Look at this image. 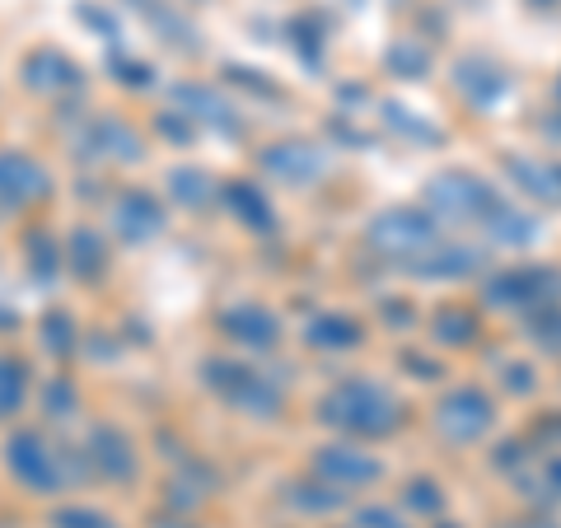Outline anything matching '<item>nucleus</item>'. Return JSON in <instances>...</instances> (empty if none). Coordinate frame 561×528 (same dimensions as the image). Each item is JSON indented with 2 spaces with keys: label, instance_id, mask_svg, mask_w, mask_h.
Masks as SVG:
<instances>
[{
  "label": "nucleus",
  "instance_id": "ea45409f",
  "mask_svg": "<svg viewBox=\"0 0 561 528\" xmlns=\"http://www.w3.org/2000/svg\"><path fill=\"white\" fill-rule=\"evenodd\" d=\"M524 439L534 445V454H538V449H552V454H557V449H561V408H557V412H542Z\"/></svg>",
  "mask_w": 561,
  "mask_h": 528
},
{
  "label": "nucleus",
  "instance_id": "c85d7f7f",
  "mask_svg": "<svg viewBox=\"0 0 561 528\" xmlns=\"http://www.w3.org/2000/svg\"><path fill=\"white\" fill-rule=\"evenodd\" d=\"M66 262H70V272H76L80 280H99L103 272H108V243H103V234H99V230H90V225H80V230H70Z\"/></svg>",
  "mask_w": 561,
  "mask_h": 528
},
{
  "label": "nucleus",
  "instance_id": "c9c22d12",
  "mask_svg": "<svg viewBox=\"0 0 561 528\" xmlns=\"http://www.w3.org/2000/svg\"><path fill=\"white\" fill-rule=\"evenodd\" d=\"M351 524L356 528H412L408 515L383 501H365V505H351Z\"/></svg>",
  "mask_w": 561,
  "mask_h": 528
},
{
  "label": "nucleus",
  "instance_id": "aec40b11",
  "mask_svg": "<svg viewBox=\"0 0 561 528\" xmlns=\"http://www.w3.org/2000/svg\"><path fill=\"white\" fill-rule=\"evenodd\" d=\"M90 463L99 478H108V482H131L140 463H136V445H131V435L122 431V426H94L90 431Z\"/></svg>",
  "mask_w": 561,
  "mask_h": 528
},
{
  "label": "nucleus",
  "instance_id": "473e14b6",
  "mask_svg": "<svg viewBox=\"0 0 561 528\" xmlns=\"http://www.w3.org/2000/svg\"><path fill=\"white\" fill-rule=\"evenodd\" d=\"M136 5L150 14V24L164 33V43H179L183 51H192V47H197V43H192V38H197V28H192L187 20H179V14H173V10H164L160 0H136Z\"/></svg>",
  "mask_w": 561,
  "mask_h": 528
},
{
  "label": "nucleus",
  "instance_id": "4c0bfd02",
  "mask_svg": "<svg viewBox=\"0 0 561 528\" xmlns=\"http://www.w3.org/2000/svg\"><path fill=\"white\" fill-rule=\"evenodd\" d=\"M379 323L393 328V332H412L416 328V309L408 295H383L379 299Z\"/></svg>",
  "mask_w": 561,
  "mask_h": 528
},
{
  "label": "nucleus",
  "instance_id": "0eeeda50",
  "mask_svg": "<svg viewBox=\"0 0 561 528\" xmlns=\"http://www.w3.org/2000/svg\"><path fill=\"white\" fill-rule=\"evenodd\" d=\"M449 84L478 117H496L515 99V70L501 57H491V51H463V57H454Z\"/></svg>",
  "mask_w": 561,
  "mask_h": 528
},
{
  "label": "nucleus",
  "instance_id": "7ed1b4c3",
  "mask_svg": "<svg viewBox=\"0 0 561 528\" xmlns=\"http://www.w3.org/2000/svg\"><path fill=\"white\" fill-rule=\"evenodd\" d=\"M505 197V192L482 179L478 169H440L431 173L426 183H421V206L431 210L435 220H454V225H482L491 210H496V202Z\"/></svg>",
  "mask_w": 561,
  "mask_h": 528
},
{
  "label": "nucleus",
  "instance_id": "58836bf2",
  "mask_svg": "<svg viewBox=\"0 0 561 528\" xmlns=\"http://www.w3.org/2000/svg\"><path fill=\"white\" fill-rule=\"evenodd\" d=\"M225 76H230L234 84H243V90H253L257 99H286V90H280L276 80L262 76V70H253V66H225Z\"/></svg>",
  "mask_w": 561,
  "mask_h": 528
},
{
  "label": "nucleus",
  "instance_id": "9b49d317",
  "mask_svg": "<svg viewBox=\"0 0 561 528\" xmlns=\"http://www.w3.org/2000/svg\"><path fill=\"white\" fill-rule=\"evenodd\" d=\"M5 459H10V472L20 478V486H28L33 496H51V491H66V482H70L57 445H47V435H38V431L10 435Z\"/></svg>",
  "mask_w": 561,
  "mask_h": 528
},
{
  "label": "nucleus",
  "instance_id": "49530a36",
  "mask_svg": "<svg viewBox=\"0 0 561 528\" xmlns=\"http://www.w3.org/2000/svg\"><path fill=\"white\" fill-rule=\"evenodd\" d=\"M43 332H47V346H51V351H61V356H66L70 346H76V342H70V332H76V328H70V319H66V313H47Z\"/></svg>",
  "mask_w": 561,
  "mask_h": 528
},
{
  "label": "nucleus",
  "instance_id": "412c9836",
  "mask_svg": "<svg viewBox=\"0 0 561 528\" xmlns=\"http://www.w3.org/2000/svg\"><path fill=\"white\" fill-rule=\"evenodd\" d=\"M280 38H286V47L295 51V61H300L309 76H323L328 70V20L319 10L290 14V20L280 24Z\"/></svg>",
  "mask_w": 561,
  "mask_h": 528
},
{
  "label": "nucleus",
  "instance_id": "2eb2a0df",
  "mask_svg": "<svg viewBox=\"0 0 561 528\" xmlns=\"http://www.w3.org/2000/svg\"><path fill=\"white\" fill-rule=\"evenodd\" d=\"M51 197V173L33 160L24 150H5L0 154V202L24 210V206H38Z\"/></svg>",
  "mask_w": 561,
  "mask_h": 528
},
{
  "label": "nucleus",
  "instance_id": "1a4fd4ad",
  "mask_svg": "<svg viewBox=\"0 0 561 528\" xmlns=\"http://www.w3.org/2000/svg\"><path fill=\"white\" fill-rule=\"evenodd\" d=\"M393 267L408 280H421V286H454V280H468V276L486 272V249H478V243H459V239H435L431 249L402 257V262H393Z\"/></svg>",
  "mask_w": 561,
  "mask_h": 528
},
{
  "label": "nucleus",
  "instance_id": "6ab92c4d",
  "mask_svg": "<svg viewBox=\"0 0 561 528\" xmlns=\"http://www.w3.org/2000/svg\"><path fill=\"white\" fill-rule=\"evenodd\" d=\"M478 230L486 234L491 249H511V253H524V249H534V243L542 239V216H534V210H524L515 202H496V210L478 225Z\"/></svg>",
  "mask_w": 561,
  "mask_h": 528
},
{
  "label": "nucleus",
  "instance_id": "423d86ee",
  "mask_svg": "<svg viewBox=\"0 0 561 528\" xmlns=\"http://www.w3.org/2000/svg\"><path fill=\"white\" fill-rule=\"evenodd\" d=\"M445 225L431 216L421 202H408V206H383L370 216V225H365V249H370L375 257H383L393 267V262L412 257L421 249H431L435 239H440Z\"/></svg>",
  "mask_w": 561,
  "mask_h": 528
},
{
  "label": "nucleus",
  "instance_id": "bb28decb",
  "mask_svg": "<svg viewBox=\"0 0 561 528\" xmlns=\"http://www.w3.org/2000/svg\"><path fill=\"white\" fill-rule=\"evenodd\" d=\"M383 70H389L393 80L421 84V80H431V70H435V51H431L426 38H416V33H402V38H393L389 47H383Z\"/></svg>",
  "mask_w": 561,
  "mask_h": 528
},
{
  "label": "nucleus",
  "instance_id": "e433bc0d",
  "mask_svg": "<svg viewBox=\"0 0 561 528\" xmlns=\"http://www.w3.org/2000/svg\"><path fill=\"white\" fill-rule=\"evenodd\" d=\"M398 365L408 369V375H412L416 383H435V379H445V360H440V356H431V351H416V346L398 351Z\"/></svg>",
  "mask_w": 561,
  "mask_h": 528
},
{
  "label": "nucleus",
  "instance_id": "20e7f679",
  "mask_svg": "<svg viewBox=\"0 0 561 528\" xmlns=\"http://www.w3.org/2000/svg\"><path fill=\"white\" fill-rule=\"evenodd\" d=\"M561 299V267L557 262H515V267L482 272L478 305L491 313H529L538 305Z\"/></svg>",
  "mask_w": 561,
  "mask_h": 528
},
{
  "label": "nucleus",
  "instance_id": "09e8293b",
  "mask_svg": "<svg viewBox=\"0 0 561 528\" xmlns=\"http://www.w3.org/2000/svg\"><path fill=\"white\" fill-rule=\"evenodd\" d=\"M337 103L342 108L337 113H346V117H356L351 108H360V103H370V90H365V84H337Z\"/></svg>",
  "mask_w": 561,
  "mask_h": 528
},
{
  "label": "nucleus",
  "instance_id": "3c124183",
  "mask_svg": "<svg viewBox=\"0 0 561 528\" xmlns=\"http://www.w3.org/2000/svg\"><path fill=\"white\" fill-rule=\"evenodd\" d=\"M529 10H542V14H561V0H524Z\"/></svg>",
  "mask_w": 561,
  "mask_h": 528
},
{
  "label": "nucleus",
  "instance_id": "c03bdc74",
  "mask_svg": "<svg viewBox=\"0 0 561 528\" xmlns=\"http://www.w3.org/2000/svg\"><path fill=\"white\" fill-rule=\"evenodd\" d=\"M113 70L122 84H131V90H150L154 84V70L146 61H131V57H113Z\"/></svg>",
  "mask_w": 561,
  "mask_h": 528
},
{
  "label": "nucleus",
  "instance_id": "5701e85b",
  "mask_svg": "<svg viewBox=\"0 0 561 528\" xmlns=\"http://www.w3.org/2000/svg\"><path fill=\"white\" fill-rule=\"evenodd\" d=\"M80 146H84V154H94V160H117V164H136L140 154H146L140 136L122 117H94Z\"/></svg>",
  "mask_w": 561,
  "mask_h": 528
},
{
  "label": "nucleus",
  "instance_id": "f8f14e48",
  "mask_svg": "<svg viewBox=\"0 0 561 528\" xmlns=\"http://www.w3.org/2000/svg\"><path fill=\"white\" fill-rule=\"evenodd\" d=\"M220 337H230L234 346L243 351H257V356H267V351L280 346L286 337V323H280V313L257 305V299H234L230 309H220Z\"/></svg>",
  "mask_w": 561,
  "mask_h": 528
},
{
  "label": "nucleus",
  "instance_id": "7c9ffc66",
  "mask_svg": "<svg viewBox=\"0 0 561 528\" xmlns=\"http://www.w3.org/2000/svg\"><path fill=\"white\" fill-rule=\"evenodd\" d=\"M398 501H402V509L408 515H416V519H440L445 515V486L435 482V478H426V472H416V478H408L398 486Z\"/></svg>",
  "mask_w": 561,
  "mask_h": 528
},
{
  "label": "nucleus",
  "instance_id": "9d476101",
  "mask_svg": "<svg viewBox=\"0 0 561 528\" xmlns=\"http://www.w3.org/2000/svg\"><path fill=\"white\" fill-rule=\"evenodd\" d=\"M257 169L267 173L272 183H280V187L305 192V187H313V183H323V179H328L332 154H328L323 140L290 136V140H272L267 150H257Z\"/></svg>",
  "mask_w": 561,
  "mask_h": 528
},
{
  "label": "nucleus",
  "instance_id": "cd10ccee",
  "mask_svg": "<svg viewBox=\"0 0 561 528\" xmlns=\"http://www.w3.org/2000/svg\"><path fill=\"white\" fill-rule=\"evenodd\" d=\"M164 187H169V197L179 202V206H187V210H206L210 202L220 197L216 179H210V173H206L202 164H179V169H169Z\"/></svg>",
  "mask_w": 561,
  "mask_h": 528
},
{
  "label": "nucleus",
  "instance_id": "c756f323",
  "mask_svg": "<svg viewBox=\"0 0 561 528\" xmlns=\"http://www.w3.org/2000/svg\"><path fill=\"white\" fill-rule=\"evenodd\" d=\"M519 332H524V342H529L534 351L561 360V299H552V305H538L529 313H519Z\"/></svg>",
  "mask_w": 561,
  "mask_h": 528
},
{
  "label": "nucleus",
  "instance_id": "79ce46f5",
  "mask_svg": "<svg viewBox=\"0 0 561 528\" xmlns=\"http://www.w3.org/2000/svg\"><path fill=\"white\" fill-rule=\"evenodd\" d=\"M57 528H117L108 515H99V509H84V505H70V509H61L57 519H51Z\"/></svg>",
  "mask_w": 561,
  "mask_h": 528
},
{
  "label": "nucleus",
  "instance_id": "2f4dec72",
  "mask_svg": "<svg viewBox=\"0 0 561 528\" xmlns=\"http://www.w3.org/2000/svg\"><path fill=\"white\" fill-rule=\"evenodd\" d=\"M24 393H28V369H24V360L0 356V416H14V412H20Z\"/></svg>",
  "mask_w": 561,
  "mask_h": 528
},
{
  "label": "nucleus",
  "instance_id": "603ef678",
  "mask_svg": "<svg viewBox=\"0 0 561 528\" xmlns=\"http://www.w3.org/2000/svg\"><path fill=\"white\" fill-rule=\"evenodd\" d=\"M431 528H463V524H454V519H445V515H440V519H431Z\"/></svg>",
  "mask_w": 561,
  "mask_h": 528
},
{
  "label": "nucleus",
  "instance_id": "de8ad7c7",
  "mask_svg": "<svg viewBox=\"0 0 561 528\" xmlns=\"http://www.w3.org/2000/svg\"><path fill=\"white\" fill-rule=\"evenodd\" d=\"M538 482H542V491H548L552 501H561V449H557V454H548V459H542Z\"/></svg>",
  "mask_w": 561,
  "mask_h": 528
},
{
  "label": "nucleus",
  "instance_id": "f257e3e1",
  "mask_svg": "<svg viewBox=\"0 0 561 528\" xmlns=\"http://www.w3.org/2000/svg\"><path fill=\"white\" fill-rule=\"evenodd\" d=\"M313 421L337 439H393L412 421V408L393 383L370 379V375H346L313 402Z\"/></svg>",
  "mask_w": 561,
  "mask_h": 528
},
{
  "label": "nucleus",
  "instance_id": "f03ea898",
  "mask_svg": "<svg viewBox=\"0 0 561 528\" xmlns=\"http://www.w3.org/2000/svg\"><path fill=\"white\" fill-rule=\"evenodd\" d=\"M202 383L230 412H239V416L276 421L280 412H286V389H280L272 375H262V369L243 365L234 356H210V360H202Z\"/></svg>",
  "mask_w": 561,
  "mask_h": 528
},
{
  "label": "nucleus",
  "instance_id": "dca6fc26",
  "mask_svg": "<svg viewBox=\"0 0 561 528\" xmlns=\"http://www.w3.org/2000/svg\"><path fill=\"white\" fill-rule=\"evenodd\" d=\"M501 173H505V183L519 187L529 202L561 206V160H538V154H524V150H505Z\"/></svg>",
  "mask_w": 561,
  "mask_h": 528
},
{
  "label": "nucleus",
  "instance_id": "a19ab883",
  "mask_svg": "<svg viewBox=\"0 0 561 528\" xmlns=\"http://www.w3.org/2000/svg\"><path fill=\"white\" fill-rule=\"evenodd\" d=\"M328 136L332 140H342V146H351V150H375L379 146V136H370V131H360V127H351V122H346V113H332L328 117Z\"/></svg>",
  "mask_w": 561,
  "mask_h": 528
},
{
  "label": "nucleus",
  "instance_id": "393cba45",
  "mask_svg": "<svg viewBox=\"0 0 561 528\" xmlns=\"http://www.w3.org/2000/svg\"><path fill=\"white\" fill-rule=\"evenodd\" d=\"M24 80L38 94H66V90H80V66L57 47H38L24 61Z\"/></svg>",
  "mask_w": 561,
  "mask_h": 528
},
{
  "label": "nucleus",
  "instance_id": "a211bd4d",
  "mask_svg": "<svg viewBox=\"0 0 561 528\" xmlns=\"http://www.w3.org/2000/svg\"><path fill=\"white\" fill-rule=\"evenodd\" d=\"M220 197H225V206H230V216H234L249 234L272 239V234L280 230L276 202H272V192L262 187V183H253V179H234V183H225V187H220Z\"/></svg>",
  "mask_w": 561,
  "mask_h": 528
},
{
  "label": "nucleus",
  "instance_id": "5fc2aeb1",
  "mask_svg": "<svg viewBox=\"0 0 561 528\" xmlns=\"http://www.w3.org/2000/svg\"><path fill=\"white\" fill-rule=\"evenodd\" d=\"M552 99H557V113H561V76H557V90H552Z\"/></svg>",
  "mask_w": 561,
  "mask_h": 528
},
{
  "label": "nucleus",
  "instance_id": "f3484780",
  "mask_svg": "<svg viewBox=\"0 0 561 528\" xmlns=\"http://www.w3.org/2000/svg\"><path fill=\"white\" fill-rule=\"evenodd\" d=\"M365 337H370L365 319H356V313H346V309H319L305 323V346L323 351V356H346V351H360Z\"/></svg>",
  "mask_w": 561,
  "mask_h": 528
},
{
  "label": "nucleus",
  "instance_id": "864d4df0",
  "mask_svg": "<svg viewBox=\"0 0 561 528\" xmlns=\"http://www.w3.org/2000/svg\"><path fill=\"white\" fill-rule=\"evenodd\" d=\"M342 5H346V10H365V5H370V0H342Z\"/></svg>",
  "mask_w": 561,
  "mask_h": 528
},
{
  "label": "nucleus",
  "instance_id": "a18cd8bd",
  "mask_svg": "<svg viewBox=\"0 0 561 528\" xmlns=\"http://www.w3.org/2000/svg\"><path fill=\"white\" fill-rule=\"evenodd\" d=\"M160 131H164L169 140H179V146H187V140L197 136V122H192L187 113L173 108V113H160Z\"/></svg>",
  "mask_w": 561,
  "mask_h": 528
},
{
  "label": "nucleus",
  "instance_id": "b1692460",
  "mask_svg": "<svg viewBox=\"0 0 561 528\" xmlns=\"http://www.w3.org/2000/svg\"><path fill=\"white\" fill-rule=\"evenodd\" d=\"M426 332H431L435 346L468 351V346L482 342V309H472V305H440V309H431Z\"/></svg>",
  "mask_w": 561,
  "mask_h": 528
},
{
  "label": "nucleus",
  "instance_id": "a878e982",
  "mask_svg": "<svg viewBox=\"0 0 561 528\" xmlns=\"http://www.w3.org/2000/svg\"><path fill=\"white\" fill-rule=\"evenodd\" d=\"M280 501H286L295 515H309V519H328V515H337V509L351 505L346 491L319 482L313 472H309V478H295V482L280 486Z\"/></svg>",
  "mask_w": 561,
  "mask_h": 528
},
{
  "label": "nucleus",
  "instance_id": "4468645a",
  "mask_svg": "<svg viewBox=\"0 0 561 528\" xmlns=\"http://www.w3.org/2000/svg\"><path fill=\"white\" fill-rule=\"evenodd\" d=\"M169 99H173V108L187 113L197 127L216 131V136H243V113L220 90H210V84H173Z\"/></svg>",
  "mask_w": 561,
  "mask_h": 528
},
{
  "label": "nucleus",
  "instance_id": "72a5a7b5",
  "mask_svg": "<svg viewBox=\"0 0 561 528\" xmlns=\"http://www.w3.org/2000/svg\"><path fill=\"white\" fill-rule=\"evenodd\" d=\"M529 463H534V445L529 439H501L496 449H491V468L501 472V478H519V472H529Z\"/></svg>",
  "mask_w": 561,
  "mask_h": 528
},
{
  "label": "nucleus",
  "instance_id": "f704fd0d",
  "mask_svg": "<svg viewBox=\"0 0 561 528\" xmlns=\"http://www.w3.org/2000/svg\"><path fill=\"white\" fill-rule=\"evenodd\" d=\"M538 383H542V375L529 360H505L501 365V393L505 398H534Z\"/></svg>",
  "mask_w": 561,
  "mask_h": 528
},
{
  "label": "nucleus",
  "instance_id": "ddd939ff",
  "mask_svg": "<svg viewBox=\"0 0 561 528\" xmlns=\"http://www.w3.org/2000/svg\"><path fill=\"white\" fill-rule=\"evenodd\" d=\"M164 225H169V210L146 187H127L113 202V230H117L122 243H131V249H140V243H150V239H160Z\"/></svg>",
  "mask_w": 561,
  "mask_h": 528
},
{
  "label": "nucleus",
  "instance_id": "37998d69",
  "mask_svg": "<svg viewBox=\"0 0 561 528\" xmlns=\"http://www.w3.org/2000/svg\"><path fill=\"white\" fill-rule=\"evenodd\" d=\"M76 408H80V398H76V383H70V379L47 383V416H70Z\"/></svg>",
  "mask_w": 561,
  "mask_h": 528
},
{
  "label": "nucleus",
  "instance_id": "39448f33",
  "mask_svg": "<svg viewBox=\"0 0 561 528\" xmlns=\"http://www.w3.org/2000/svg\"><path fill=\"white\" fill-rule=\"evenodd\" d=\"M496 421H501V408L482 383H454V389H445L431 408V431L440 435L449 449L482 445V439L496 431Z\"/></svg>",
  "mask_w": 561,
  "mask_h": 528
},
{
  "label": "nucleus",
  "instance_id": "8fccbe9b",
  "mask_svg": "<svg viewBox=\"0 0 561 528\" xmlns=\"http://www.w3.org/2000/svg\"><path fill=\"white\" fill-rule=\"evenodd\" d=\"M496 528H561V524L548 515H529V519H501Z\"/></svg>",
  "mask_w": 561,
  "mask_h": 528
},
{
  "label": "nucleus",
  "instance_id": "6e6552de",
  "mask_svg": "<svg viewBox=\"0 0 561 528\" xmlns=\"http://www.w3.org/2000/svg\"><path fill=\"white\" fill-rule=\"evenodd\" d=\"M309 472L328 486L337 491H370L379 486L383 478H389V463L379 459L375 449H365L360 439H328V445H319L309 454Z\"/></svg>",
  "mask_w": 561,
  "mask_h": 528
},
{
  "label": "nucleus",
  "instance_id": "4be33fe9",
  "mask_svg": "<svg viewBox=\"0 0 561 528\" xmlns=\"http://www.w3.org/2000/svg\"><path fill=\"white\" fill-rule=\"evenodd\" d=\"M379 122L393 140H408V146H416V150H440L449 140V131L440 127V122H431L426 113H416L398 99H379Z\"/></svg>",
  "mask_w": 561,
  "mask_h": 528
},
{
  "label": "nucleus",
  "instance_id": "6e6d98bb",
  "mask_svg": "<svg viewBox=\"0 0 561 528\" xmlns=\"http://www.w3.org/2000/svg\"><path fill=\"white\" fill-rule=\"evenodd\" d=\"M342 528H356V524H342Z\"/></svg>",
  "mask_w": 561,
  "mask_h": 528
}]
</instances>
